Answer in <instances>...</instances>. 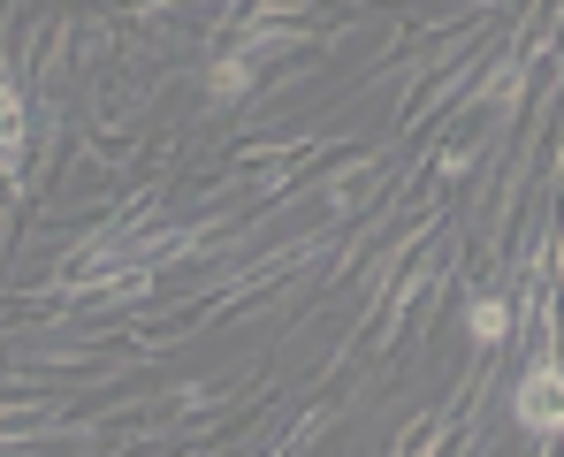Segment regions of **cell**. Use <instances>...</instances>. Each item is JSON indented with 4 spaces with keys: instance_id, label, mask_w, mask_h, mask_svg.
I'll list each match as a JSON object with an SVG mask.
<instances>
[{
    "instance_id": "obj_3",
    "label": "cell",
    "mask_w": 564,
    "mask_h": 457,
    "mask_svg": "<svg viewBox=\"0 0 564 457\" xmlns=\"http://www.w3.org/2000/svg\"><path fill=\"white\" fill-rule=\"evenodd\" d=\"M466 328H473V336H480V344H496V336L511 328V305H496V297H480V305H473V313H466Z\"/></svg>"
},
{
    "instance_id": "obj_2",
    "label": "cell",
    "mask_w": 564,
    "mask_h": 457,
    "mask_svg": "<svg viewBox=\"0 0 564 457\" xmlns=\"http://www.w3.org/2000/svg\"><path fill=\"white\" fill-rule=\"evenodd\" d=\"M15 153H23V91L0 85V168H15Z\"/></svg>"
},
{
    "instance_id": "obj_1",
    "label": "cell",
    "mask_w": 564,
    "mask_h": 457,
    "mask_svg": "<svg viewBox=\"0 0 564 457\" xmlns=\"http://www.w3.org/2000/svg\"><path fill=\"white\" fill-rule=\"evenodd\" d=\"M519 420L534 435H564V366L557 359H534L527 381H519Z\"/></svg>"
},
{
    "instance_id": "obj_4",
    "label": "cell",
    "mask_w": 564,
    "mask_h": 457,
    "mask_svg": "<svg viewBox=\"0 0 564 457\" xmlns=\"http://www.w3.org/2000/svg\"><path fill=\"white\" fill-rule=\"evenodd\" d=\"M245 85H252V54H229V62H214V91H221V99H237Z\"/></svg>"
}]
</instances>
